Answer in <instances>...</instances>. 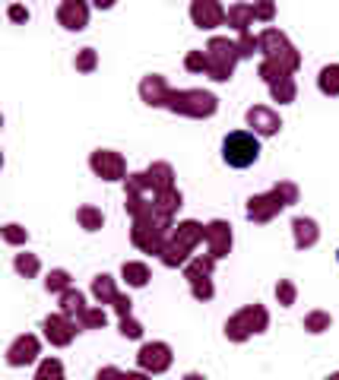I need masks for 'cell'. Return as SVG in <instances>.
I'll list each match as a JSON object with an SVG mask.
<instances>
[{
    "label": "cell",
    "instance_id": "3",
    "mask_svg": "<svg viewBox=\"0 0 339 380\" xmlns=\"http://www.w3.org/2000/svg\"><path fill=\"white\" fill-rule=\"evenodd\" d=\"M238 58H241L238 45H229L225 38H213L209 42V73H213V80H219V83L232 80V70Z\"/></svg>",
    "mask_w": 339,
    "mask_h": 380
},
{
    "label": "cell",
    "instance_id": "18",
    "mask_svg": "<svg viewBox=\"0 0 339 380\" xmlns=\"http://www.w3.org/2000/svg\"><path fill=\"white\" fill-rule=\"evenodd\" d=\"M317 86H320L323 95H339V64L323 67L320 76H317Z\"/></svg>",
    "mask_w": 339,
    "mask_h": 380
},
{
    "label": "cell",
    "instance_id": "37",
    "mask_svg": "<svg viewBox=\"0 0 339 380\" xmlns=\"http://www.w3.org/2000/svg\"><path fill=\"white\" fill-rule=\"evenodd\" d=\"M99 380H124V374L115 371V368H108V371H102V374H99Z\"/></svg>",
    "mask_w": 339,
    "mask_h": 380
},
{
    "label": "cell",
    "instance_id": "2",
    "mask_svg": "<svg viewBox=\"0 0 339 380\" xmlns=\"http://www.w3.org/2000/svg\"><path fill=\"white\" fill-rule=\"evenodd\" d=\"M222 158L232 168H248L260 158V143H257L254 133H244V130L229 133L222 143Z\"/></svg>",
    "mask_w": 339,
    "mask_h": 380
},
{
    "label": "cell",
    "instance_id": "34",
    "mask_svg": "<svg viewBox=\"0 0 339 380\" xmlns=\"http://www.w3.org/2000/svg\"><path fill=\"white\" fill-rule=\"evenodd\" d=\"M76 67H80V70H92V67H95V54H92V48H86L83 54L76 58Z\"/></svg>",
    "mask_w": 339,
    "mask_h": 380
},
{
    "label": "cell",
    "instance_id": "25",
    "mask_svg": "<svg viewBox=\"0 0 339 380\" xmlns=\"http://www.w3.org/2000/svg\"><path fill=\"white\" fill-rule=\"evenodd\" d=\"M86 311V305H83V295H80V292H67L64 295V314H83Z\"/></svg>",
    "mask_w": 339,
    "mask_h": 380
},
{
    "label": "cell",
    "instance_id": "26",
    "mask_svg": "<svg viewBox=\"0 0 339 380\" xmlns=\"http://www.w3.org/2000/svg\"><path fill=\"white\" fill-rule=\"evenodd\" d=\"M76 215H80V222H83L86 228H89V232H95V228H102V213H95V209H92V206H83V209H80V213H76Z\"/></svg>",
    "mask_w": 339,
    "mask_h": 380
},
{
    "label": "cell",
    "instance_id": "20",
    "mask_svg": "<svg viewBox=\"0 0 339 380\" xmlns=\"http://www.w3.org/2000/svg\"><path fill=\"white\" fill-rule=\"evenodd\" d=\"M270 89H273V99L282 102V105H285V102H295V83H292V76H285V80L273 83Z\"/></svg>",
    "mask_w": 339,
    "mask_h": 380
},
{
    "label": "cell",
    "instance_id": "5",
    "mask_svg": "<svg viewBox=\"0 0 339 380\" xmlns=\"http://www.w3.org/2000/svg\"><path fill=\"white\" fill-rule=\"evenodd\" d=\"M266 311L260 305H254V307H244L241 314H235L232 320H229V326H225V333L232 339H244L248 333H264L266 330Z\"/></svg>",
    "mask_w": 339,
    "mask_h": 380
},
{
    "label": "cell",
    "instance_id": "30",
    "mask_svg": "<svg viewBox=\"0 0 339 380\" xmlns=\"http://www.w3.org/2000/svg\"><path fill=\"white\" fill-rule=\"evenodd\" d=\"M174 206H181V193H174V190H168L165 197H162V206H159V213L168 215Z\"/></svg>",
    "mask_w": 339,
    "mask_h": 380
},
{
    "label": "cell",
    "instance_id": "21",
    "mask_svg": "<svg viewBox=\"0 0 339 380\" xmlns=\"http://www.w3.org/2000/svg\"><path fill=\"white\" fill-rule=\"evenodd\" d=\"M124 279L130 282V285H146L149 270L143 263H124Z\"/></svg>",
    "mask_w": 339,
    "mask_h": 380
},
{
    "label": "cell",
    "instance_id": "14",
    "mask_svg": "<svg viewBox=\"0 0 339 380\" xmlns=\"http://www.w3.org/2000/svg\"><path fill=\"white\" fill-rule=\"evenodd\" d=\"M86 16H89V10L83 7V3H76V0H70V3H64V7L58 10V19L67 25V29H83L86 25Z\"/></svg>",
    "mask_w": 339,
    "mask_h": 380
},
{
    "label": "cell",
    "instance_id": "10",
    "mask_svg": "<svg viewBox=\"0 0 339 380\" xmlns=\"http://www.w3.org/2000/svg\"><path fill=\"white\" fill-rule=\"evenodd\" d=\"M248 124L254 127L257 133H264V136H273L276 130H279V117L270 111V108H264V105H257V108H250L248 111Z\"/></svg>",
    "mask_w": 339,
    "mask_h": 380
},
{
    "label": "cell",
    "instance_id": "24",
    "mask_svg": "<svg viewBox=\"0 0 339 380\" xmlns=\"http://www.w3.org/2000/svg\"><path fill=\"white\" fill-rule=\"evenodd\" d=\"M327 326H330V314H323V311H314V314L305 317V330L311 333H323Z\"/></svg>",
    "mask_w": 339,
    "mask_h": 380
},
{
    "label": "cell",
    "instance_id": "7",
    "mask_svg": "<svg viewBox=\"0 0 339 380\" xmlns=\"http://www.w3.org/2000/svg\"><path fill=\"white\" fill-rule=\"evenodd\" d=\"M92 171L102 174L105 181H117V178H124V162L117 152H108V149H99L95 156H92Z\"/></svg>",
    "mask_w": 339,
    "mask_h": 380
},
{
    "label": "cell",
    "instance_id": "17",
    "mask_svg": "<svg viewBox=\"0 0 339 380\" xmlns=\"http://www.w3.org/2000/svg\"><path fill=\"white\" fill-rule=\"evenodd\" d=\"M140 92H143V99L149 102V105H165L172 95H168V89H165V83L159 80V76H149L146 83L140 86Z\"/></svg>",
    "mask_w": 339,
    "mask_h": 380
},
{
    "label": "cell",
    "instance_id": "39",
    "mask_svg": "<svg viewBox=\"0 0 339 380\" xmlns=\"http://www.w3.org/2000/svg\"><path fill=\"white\" fill-rule=\"evenodd\" d=\"M124 380H146L143 374H124Z\"/></svg>",
    "mask_w": 339,
    "mask_h": 380
},
{
    "label": "cell",
    "instance_id": "36",
    "mask_svg": "<svg viewBox=\"0 0 339 380\" xmlns=\"http://www.w3.org/2000/svg\"><path fill=\"white\" fill-rule=\"evenodd\" d=\"M254 16L270 19V16H273V7H270V3H260V7H254Z\"/></svg>",
    "mask_w": 339,
    "mask_h": 380
},
{
    "label": "cell",
    "instance_id": "35",
    "mask_svg": "<svg viewBox=\"0 0 339 380\" xmlns=\"http://www.w3.org/2000/svg\"><path fill=\"white\" fill-rule=\"evenodd\" d=\"M187 67L191 70H203V67H209V58H203V51H194L191 58H187Z\"/></svg>",
    "mask_w": 339,
    "mask_h": 380
},
{
    "label": "cell",
    "instance_id": "9",
    "mask_svg": "<svg viewBox=\"0 0 339 380\" xmlns=\"http://www.w3.org/2000/svg\"><path fill=\"white\" fill-rule=\"evenodd\" d=\"M35 355H38V339H35V336H19L16 342L10 346L7 361L13 364V368H19V364L35 361Z\"/></svg>",
    "mask_w": 339,
    "mask_h": 380
},
{
    "label": "cell",
    "instance_id": "27",
    "mask_svg": "<svg viewBox=\"0 0 339 380\" xmlns=\"http://www.w3.org/2000/svg\"><path fill=\"white\" fill-rule=\"evenodd\" d=\"M276 298H279V305H295V285H292V282H279V285H276Z\"/></svg>",
    "mask_w": 339,
    "mask_h": 380
},
{
    "label": "cell",
    "instance_id": "19",
    "mask_svg": "<svg viewBox=\"0 0 339 380\" xmlns=\"http://www.w3.org/2000/svg\"><path fill=\"white\" fill-rule=\"evenodd\" d=\"M92 292H95L102 301H117V292H115V282H111V276H95V282H92Z\"/></svg>",
    "mask_w": 339,
    "mask_h": 380
},
{
    "label": "cell",
    "instance_id": "23",
    "mask_svg": "<svg viewBox=\"0 0 339 380\" xmlns=\"http://www.w3.org/2000/svg\"><path fill=\"white\" fill-rule=\"evenodd\" d=\"M35 380H64V368H60L58 358L45 361L42 368H38V374H35Z\"/></svg>",
    "mask_w": 339,
    "mask_h": 380
},
{
    "label": "cell",
    "instance_id": "38",
    "mask_svg": "<svg viewBox=\"0 0 339 380\" xmlns=\"http://www.w3.org/2000/svg\"><path fill=\"white\" fill-rule=\"evenodd\" d=\"M10 16H13V19H29V10H23V7H10Z\"/></svg>",
    "mask_w": 339,
    "mask_h": 380
},
{
    "label": "cell",
    "instance_id": "4",
    "mask_svg": "<svg viewBox=\"0 0 339 380\" xmlns=\"http://www.w3.org/2000/svg\"><path fill=\"white\" fill-rule=\"evenodd\" d=\"M260 48L266 51V60L279 64L282 70H295V67H298L295 48H292L289 38H285L282 32H276V29H266V32L260 35Z\"/></svg>",
    "mask_w": 339,
    "mask_h": 380
},
{
    "label": "cell",
    "instance_id": "12",
    "mask_svg": "<svg viewBox=\"0 0 339 380\" xmlns=\"http://www.w3.org/2000/svg\"><path fill=\"white\" fill-rule=\"evenodd\" d=\"M292 235H295V248L305 250V248H314L320 232H317V222L314 219H295L292 222Z\"/></svg>",
    "mask_w": 339,
    "mask_h": 380
},
{
    "label": "cell",
    "instance_id": "13",
    "mask_svg": "<svg viewBox=\"0 0 339 380\" xmlns=\"http://www.w3.org/2000/svg\"><path fill=\"white\" fill-rule=\"evenodd\" d=\"M191 16H194V23H197L200 29H213V25H219L225 19V13H222L219 3H194Z\"/></svg>",
    "mask_w": 339,
    "mask_h": 380
},
{
    "label": "cell",
    "instance_id": "11",
    "mask_svg": "<svg viewBox=\"0 0 339 380\" xmlns=\"http://www.w3.org/2000/svg\"><path fill=\"white\" fill-rule=\"evenodd\" d=\"M207 244H209V250H213V257H222L225 250L232 248V232H229V225L225 222H213V225H207Z\"/></svg>",
    "mask_w": 339,
    "mask_h": 380
},
{
    "label": "cell",
    "instance_id": "31",
    "mask_svg": "<svg viewBox=\"0 0 339 380\" xmlns=\"http://www.w3.org/2000/svg\"><path fill=\"white\" fill-rule=\"evenodd\" d=\"M105 311H83V323L86 326H105Z\"/></svg>",
    "mask_w": 339,
    "mask_h": 380
},
{
    "label": "cell",
    "instance_id": "6",
    "mask_svg": "<svg viewBox=\"0 0 339 380\" xmlns=\"http://www.w3.org/2000/svg\"><path fill=\"white\" fill-rule=\"evenodd\" d=\"M168 105L174 108V111H181V115H194V117H203V115H213L215 111V99L209 95V92H178V95H172L168 99Z\"/></svg>",
    "mask_w": 339,
    "mask_h": 380
},
{
    "label": "cell",
    "instance_id": "22",
    "mask_svg": "<svg viewBox=\"0 0 339 380\" xmlns=\"http://www.w3.org/2000/svg\"><path fill=\"white\" fill-rule=\"evenodd\" d=\"M248 19H254V7H232L229 10V23L235 25V29H248Z\"/></svg>",
    "mask_w": 339,
    "mask_h": 380
},
{
    "label": "cell",
    "instance_id": "33",
    "mask_svg": "<svg viewBox=\"0 0 339 380\" xmlns=\"http://www.w3.org/2000/svg\"><path fill=\"white\" fill-rule=\"evenodd\" d=\"M121 333H124V336H130V339H137L143 333V326L137 320H127V317H124V320H121Z\"/></svg>",
    "mask_w": 339,
    "mask_h": 380
},
{
    "label": "cell",
    "instance_id": "40",
    "mask_svg": "<svg viewBox=\"0 0 339 380\" xmlns=\"http://www.w3.org/2000/svg\"><path fill=\"white\" fill-rule=\"evenodd\" d=\"M184 380H203V377H200V374H187V377H184Z\"/></svg>",
    "mask_w": 339,
    "mask_h": 380
},
{
    "label": "cell",
    "instance_id": "8",
    "mask_svg": "<svg viewBox=\"0 0 339 380\" xmlns=\"http://www.w3.org/2000/svg\"><path fill=\"white\" fill-rule=\"evenodd\" d=\"M140 364L149 368V371H165L168 364H172V355H168V346L165 342H149V346L140 348Z\"/></svg>",
    "mask_w": 339,
    "mask_h": 380
},
{
    "label": "cell",
    "instance_id": "1",
    "mask_svg": "<svg viewBox=\"0 0 339 380\" xmlns=\"http://www.w3.org/2000/svg\"><path fill=\"white\" fill-rule=\"evenodd\" d=\"M295 200H298L295 184H276L273 193L248 200V215H250V219H257V222H266V219H273L282 206H292Z\"/></svg>",
    "mask_w": 339,
    "mask_h": 380
},
{
    "label": "cell",
    "instance_id": "41",
    "mask_svg": "<svg viewBox=\"0 0 339 380\" xmlns=\"http://www.w3.org/2000/svg\"><path fill=\"white\" fill-rule=\"evenodd\" d=\"M327 380H339V374H330V377H327Z\"/></svg>",
    "mask_w": 339,
    "mask_h": 380
},
{
    "label": "cell",
    "instance_id": "28",
    "mask_svg": "<svg viewBox=\"0 0 339 380\" xmlns=\"http://www.w3.org/2000/svg\"><path fill=\"white\" fill-rule=\"evenodd\" d=\"M16 270H19V273H25V276H35V273H38V260L29 257V254H19L16 257Z\"/></svg>",
    "mask_w": 339,
    "mask_h": 380
},
{
    "label": "cell",
    "instance_id": "15",
    "mask_svg": "<svg viewBox=\"0 0 339 380\" xmlns=\"http://www.w3.org/2000/svg\"><path fill=\"white\" fill-rule=\"evenodd\" d=\"M45 333H48V339L54 346H67V342L73 339V330H70L67 317H48V320H45Z\"/></svg>",
    "mask_w": 339,
    "mask_h": 380
},
{
    "label": "cell",
    "instance_id": "16",
    "mask_svg": "<svg viewBox=\"0 0 339 380\" xmlns=\"http://www.w3.org/2000/svg\"><path fill=\"white\" fill-rule=\"evenodd\" d=\"M207 235V228H200L197 222H184L178 225V232H174V248H181V250H191L194 244H197L200 238Z\"/></svg>",
    "mask_w": 339,
    "mask_h": 380
},
{
    "label": "cell",
    "instance_id": "32",
    "mask_svg": "<svg viewBox=\"0 0 339 380\" xmlns=\"http://www.w3.org/2000/svg\"><path fill=\"white\" fill-rule=\"evenodd\" d=\"M3 238H7L10 244H19V241H25V232L19 225H7V228H3Z\"/></svg>",
    "mask_w": 339,
    "mask_h": 380
},
{
    "label": "cell",
    "instance_id": "29",
    "mask_svg": "<svg viewBox=\"0 0 339 380\" xmlns=\"http://www.w3.org/2000/svg\"><path fill=\"white\" fill-rule=\"evenodd\" d=\"M67 282H70V276H67L64 270H54V273L48 276V282H45V285H48V292H60V289H67Z\"/></svg>",
    "mask_w": 339,
    "mask_h": 380
}]
</instances>
